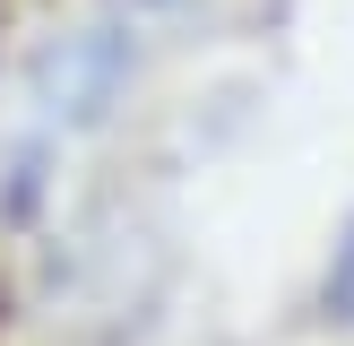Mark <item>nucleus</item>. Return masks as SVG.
I'll return each instance as SVG.
<instances>
[{
    "instance_id": "obj_1",
    "label": "nucleus",
    "mask_w": 354,
    "mask_h": 346,
    "mask_svg": "<svg viewBox=\"0 0 354 346\" xmlns=\"http://www.w3.org/2000/svg\"><path fill=\"white\" fill-rule=\"evenodd\" d=\"M337 303L354 311V242H346V260H337Z\"/></svg>"
}]
</instances>
